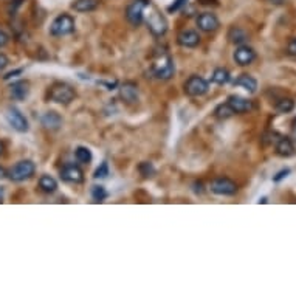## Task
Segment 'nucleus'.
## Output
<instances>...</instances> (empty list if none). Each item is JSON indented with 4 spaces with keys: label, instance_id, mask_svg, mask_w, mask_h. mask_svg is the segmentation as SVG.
<instances>
[{
    "label": "nucleus",
    "instance_id": "nucleus-4",
    "mask_svg": "<svg viewBox=\"0 0 296 296\" xmlns=\"http://www.w3.org/2000/svg\"><path fill=\"white\" fill-rule=\"evenodd\" d=\"M75 31V19L70 14H59L50 25L51 36H67Z\"/></svg>",
    "mask_w": 296,
    "mask_h": 296
},
{
    "label": "nucleus",
    "instance_id": "nucleus-25",
    "mask_svg": "<svg viewBox=\"0 0 296 296\" xmlns=\"http://www.w3.org/2000/svg\"><path fill=\"white\" fill-rule=\"evenodd\" d=\"M214 115L219 118V120H228V118H231L233 115H236V112L233 110V107L225 103V104H219L214 110Z\"/></svg>",
    "mask_w": 296,
    "mask_h": 296
},
{
    "label": "nucleus",
    "instance_id": "nucleus-28",
    "mask_svg": "<svg viewBox=\"0 0 296 296\" xmlns=\"http://www.w3.org/2000/svg\"><path fill=\"white\" fill-rule=\"evenodd\" d=\"M138 171H140V174L144 177V179H149V177H152V175L155 174V168H154L152 163H149V161H143V163H140Z\"/></svg>",
    "mask_w": 296,
    "mask_h": 296
},
{
    "label": "nucleus",
    "instance_id": "nucleus-33",
    "mask_svg": "<svg viewBox=\"0 0 296 296\" xmlns=\"http://www.w3.org/2000/svg\"><path fill=\"white\" fill-rule=\"evenodd\" d=\"M8 41H10L8 35L4 31V29H0V48H2V47H5V45L8 44Z\"/></svg>",
    "mask_w": 296,
    "mask_h": 296
},
{
    "label": "nucleus",
    "instance_id": "nucleus-9",
    "mask_svg": "<svg viewBox=\"0 0 296 296\" xmlns=\"http://www.w3.org/2000/svg\"><path fill=\"white\" fill-rule=\"evenodd\" d=\"M210 189H211V192H214L217 195H234L239 188H238V185H236V182H233L231 179L220 177V179H216L210 183Z\"/></svg>",
    "mask_w": 296,
    "mask_h": 296
},
{
    "label": "nucleus",
    "instance_id": "nucleus-10",
    "mask_svg": "<svg viewBox=\"0 0 296 296\" xmlns=\"http://www.w3.org/2000/svg\"><path fill=\"white\" fill-rule=\"evenodd\" d=\"M256 59V51L248 47V45H239L234 51V61L236 64H239L241 67H247L250 65Z\"/></svg>",
    "mask_w": 296,
    "mask_h": 296
},
{
    "label": "nucleus",
    "instance_id": "nucleus-7",
    "mask_svg": "<svg viewBox=\"0 0 296 296\" xmlns=\"http://www.w3.org/2000/svg\"><path fill=\"white\" fill-rule=\"evenodd\" d=\"M7 121H8V124L16 130V132H19V134H25V132H28V129H29V126H28V120L23 116V113L19 110V109H16V107H10L8 110H7Z\"/></svg>",
    "mask_w": 296,
    "mask_h": 296
},
{
    "label": "nucleus",
    "instance_id": "nucleus-31",
    "mask_svg": "<svg viewBox=\"0 0 296 296\" xmlns=\"http://www.w3.org/2000/svg\"><path fill=\"white\" fill-rule=\"evenodd\" d=\"M290 175V169L287 168V169H282V171H279L275 177H273V182L275 183H279L281 180H284L285 179V177H288Z\"/></svg>",
    "mask_w": 296,
    "mask_h": 296
},
{
    "label": "nucleus",
    "instance_id": "nucleus-17",
    "mask_svg": "<svg viewBox=\"0 0 296 296\" xmlns=\"http://www.w3.org/2000/svg\"><path fill=\"white\" fill-rule=\"evenodd\" d=\"M10 95L16 101H22L29 95V84L28 81H16L10 85Z\"/></svg>",
    "mask_w": 296,
    "mask_h": 296
},
{
    "label": "nucleus",
    "instance_id": "nucleus-37",
    "mask_svg": "<svg viewBox=\"0 0 296 296\" xmlns=\"http://www.w3.org/2000/svg\"><path fill=\"white\" fill-rule=\"evenodd\" d=\"M22 73V70H16V72H11V73H8L7 76H5V79H10V78H13V76H16V75H20Z\"/></svg>",
    "mask_w": 296,
    "mask_h": 296
},
{
    "label": "nucleus",
    "instance_id": "nucleus-22",
    "mask_svg": "<svg viewBox=\"0 0 296 296\" xmlns=\"http://www.w3.org/2000/svg\"><path fill=\"white\" fill-rule=\"evenodd\" d=\"M75 158L78 163H82V165H88L92 161L93 155H92V151L88 149L85 146H78L76 151H75Z\"/></svg>",
    "mask_w": 296,
    "mask_h": 296
},
{
    "label": "nucleus",
    "instance_id": "nucleus-2",
    "mask_svg": "<svg viewBox=\"0 0 296 296\" xmlns=\"http://www.w3.org/2000/svg\"><path fill=\"white\" fill-rule=\"evenodd\" d=\"M35 172H36V166L31 160H20L7 171V177L11 182L20 183V182L31 179Z\"/></svg>",
    "mask_w": 296,
    "mask_h": 296
},
{
    "label": "nucleus",
    "instance_id": "nucleus-24",
    "mask_svg": "<svg viewBox=\"0 0 296 296\" xmlns=\"http://www.w3.org/2000/svg\"><path fill=\"white\" fill-rule=\"evenodd\" d=\"M294 101L291 98H281L279 101H276L275 109L278 113H290L291 110H294Z\"/></svg>",
    "mask_w": 296,
    "mask_h": 296
},
{
    "label": "nucleus",
    "instance_id": "nucleus-18",
    "mask_svg": "<svg viewBox=\"0 0 296 296\" xmlns=\"http://www.w3.org/2000/svg\"><path fill=\"white\" fill-rule=\"evenodd\" d=\"M120 96L123 98V101H126L127 104H134L138 101V87L134 82H126L124 85H121L120 88Z\"/></svg>",
    "mask_w": 296,
    "mask_h": 296
},
{
    "label": "nucleus",
    "instance_id": "nucleus-36",
    "mask_svg": "<svg viewBox=\"0 0 296 296\" xmlns=\"http://www.w3.org/2000/svg\"><path fill=\"white\" fill-rule=\"evenodd\" d=\"M199 4H202V5H214V7H219V2H217V0H199Z\"/></svg>",
    "mask_w": 296,
    "mask_h": 296
},
{
    "label": "nucleus",
    "instance_id": "nucleus-19",
    "mask_svg": "<svg viewBox=\"0 0 296 296\" xmlns=\"http://www.w3.org/2000/svg\"><path fill=\"white\" fill-rule=\"evenodd\" d=\"M100 0H75L72 4V8L76 13H92L100 7Z\"/></svg>",
    "mask_w": 296,
    "mask_h": 296
},
{
    "label": "nucleus",
    "instance_id": "nucleus-32",
    "mask_svg": "<svg viewBox=\"0 0 296 296\" xmlns=\"http://www.w3.org/2000/svg\"><path fill=\"white\" fill-rule=\"evenodd\" d=\"M287 50H288V53L296 59V38H293L290 42H288V47H287Z\"/></svg>",
    "mask_w": 296,
    "mask_h": 296
},
{
    "label": "nucleus",
    "instance_id": "nucleus-23",
    "mask_svg": "<svg viewBox=\"0 0 296 296\" xmlns=\"http://www.w3.org/2000/svg\"><path fill=\"white\" fill-rule=\"evenodd\" d=\"M39 188L47 194H53L57 189V182L51 175H42L39 179Z\"/></svg>",
    "mask_w": 296,
    "mask_h": 296
},
{
    "label": "nucleus",
    "instance_id": "nucleus-3",
    "mask_svg": "<svg viewBox=\"0 0 296 296\" xmlns=\"http://www.w3.org/2000/svg\"><path fill=\"white\" fill-rule=\"evenodd\" d=\"M175 73V65H174V61L171 59V56L168 54H161L160 59L154 62L152 65V75L154 78L160 79V81H168L174 76Z\"/></svg>",
    "mask_w": 296,
    "mask_h": 296
},
{
    "label": "nucleus",
    "instance_id": "nucleus-8",
    "mask_svg": "<svg viewBox=\"0 0 296 296\" xmlns=\"http://www.w3.org/2000/svg\"><path fill=\"white\" fill-rule=\"evenodd\" d=\"M208 88H210L208 82H206L203 78L197 76V75L191 76V78L185 82V93H186L188 96H192V98H197V96L205 95L206 92H208Z\"/></svg>",
    "mask_w": 296,
    "mask_h": 296
},
{
    "label": "nucleus",
    "instance_id": "nucleus-21",
    "mask_svg": "<svg viewBox=\"0 0 296 296\" xmlns=\"http://www.w3.org/2000/svg\"><path fill=\"white\" fill-rule=\"evenodd\" d=\"M228 39L234 45H244L248 41V35L245 33V29L239 26H231L228 31Z\"/></svg>",
    "mask_w": 296,
    "mask_h": 296
},
{
    "label": "nucleus",
    "instance_id": "nucleus-11",
    "mask_svg": "<svg viewBox=\"0 0 296 296\" xmlns=\"http://www.w3.org/2000/svg\"><path fill=\"white\" fill-rule=\"evenodd\" d=\"M197 26L205 33H211V31H216V29L220 26V22H219L217 16L213 13H202L197 17Z\"/></svg>",
    "mask_w": 296,
    "mask_h": 296
},
{
    "label": "nucleus",
    "instance_id": "nucleus-5",
    "mask_svg": "<svg viewBox=\"0 0 296 296\" xmlns=\"http://www.w3.org/2000/svg\"><path fill=\"white\" fill-rule=\"evenodd\" d=\"M151 0H134L126 8V19L134 26H138L144 20V11L149 8Z\"/></svg>",
    "mask_w": 296,
    "mask_h": 296
},
{
    "label": "nucleus",
    "instance_id": "nucleus-13",
    "mask_svg": "<svg viewBox=\"0 0 296 296\" xmlns=\"http://www.w3.org/2000/svg\"><path fill=\"white\" fill-rule=\"evenodd\" d=\"M61 180L65 183H81L84 180V172L75 165H67L61 171Z\"/></svg>",
    "mask_w": 296,
    "mask_h": 296
},
{
    "label": "nucleus",
    "instance_id": "nucleus-29",
    "mask_svg": "<svg viewBox=\"0 0 296 296\" xmlns=\"http://www.w3.org/2000/svg\"><path fill=\"white\" fill-rule=\"evenodd\" d=\"M109 175V165H107V161H103L101 163V166L95 171V179H106V177Z\"/></svg>",
    "mask_w": 296,
    "mask_h": 296
},
{
    "label": "nucleus",
    "instance_id": "nucleus-27",
    "mask_svg": "<svg viewBox=\"0 0 296 296\" xmlns=\"http://www.w3.org/2000/svg\"><path fill=\"white\" fill-rule=\"evenodd\" d=\"M92 199H93V202H96V203L104 202V200L107 199V191L104 189V186H98V185L92 186Z\"/></svg>",
    "mask_w": 296,
    "mask_h": 296
},
{
    "label": "nucleus",
    "instance_id": "nucleus-6",
    "mask_svg": "<svg viewBox=\"0 0 296 296\" xmlns=\"http://www.w3.org/2000/svg\"><path fill=\"white\" fill-rule=\"evenodd\" d=\"M146 23H147V26H149L151 33L157 38L163 36L168 31V22H166L165 16H161V13L155 8H152V11L149 13V16H147Z\"/></svg>",
    "mask_w": 296,
    "mask_h": 296
},
{
    "label": "nucleus",
    "instance_id": "nucleus-39",
    "mask_svg": "<svg viewBox=\"0 0 296 296\" xmlns=\"http://www.w3.org/2000/svg\"><path fill=\"white\" fill-rule=\"evenodd\" d=\"M2 199H4V191H2V189H0V203H2V202H4Z\"/></svg>",
    "mask_w": 296,
    "mask_h": 296
},
{
    "label": "nucleus",
    "instance_id": "nucleus-16",
    "mask_svg": "<svg viewBox=\"0 0 296 296\" xmlns=\"http://www.w3.org/2000/svg\"><path fill=\"white\" fill-rule=\"evenodd\" d=\"M41 123L45 129H50V130H57L59 127L62 126V118L57 112H45L42 116H41Z\"/></svg>",
    "mask_w": 296,
    "mask_h": 296
},
{
    "label": "nucleus",
    "instance_id": "nucleus-1",
    "mask_svg": "<svg viewBox=\"0 0 296 296\" xmlns=\"http://www.w3.org/2000/svg\"><path fill=\"white\" fill-rule=\"evenodd\" d=\"M48 98H50V101H53L56 104L69 106L76 98V92L72 85H69L65 82H56L50 87Z\"/></svg>",
    "mask_w": 296,
    "mask_h": 296
},
{
    "label": "nucleus",
    "instance_id": "nucleus-12",
    "mask_svg": "<svg viewBox=\"0 0 296 296\" xmlns=\"http://www.w3.org/2000/svg\"><path fill=\"white\" fill-rule=\"evenodd\" d=\"M275 149H276V154L282 158H290L296 154V147H294L291 138H288V137H279L276 140Z\"/></svg>",
    "mask_w": 296,
    "mask_h": 296
},
{
    "label": "nucleus",
    "instance_id": "nucleus-26",
    "mask_svg": "<svg viewBox=\"0 0 296 296\" xmlns=\"http://www.w3.org/2000/svg\"><path fill=\"white\" fill-rule=\"evenodd\" d=\"M211 79H213V82H216L219 85H223V84L229 82L231 76H229V72L226 69H216Z\"/></svg>",
    "mask_w": 296,
    "mask_h": 296
},
{
    "label": "nucleus",
    "instance_id": "nucleus-35",
    "mask_svg": "<svg viewBox=\"0 0 296 296\" xmlns=\"http://www.w3.org/2000/svg\"><path fill=\"white\" fill-rule=\"evenodd\" d=\"M265 2L270 4V5H275V7H281V5L287 4V0H265Z\"/></svg>",
    "mask_w": 296,
    "mask_h": 296
},
{
    "label": "nucleus",
    "instance_id": "nucleus-30",
    "mask_svg": "<svg viewBox=\"0 0 296 296\" xmlns=\"http://www.w3.org/2000/svg\"><path fill=\"white\" fill-rule=\"evenodd\" d=\"M186 2H188V0H174V4L168 7V11H169V13L179 11V10H182V8L186 5Z\"/></svg>",
    "mask_w": 296,
    "mask_h": 296
},
{
    "label": "nucleus",
    "instance_id": "nucleus-14",
    "mask_svg": "<svg viewBox=\"0 0 296 296\" xmlns=\"http://www.w3.org/2000/svg\"><path fill=\"white\" fill-rule=\"evenodd\" d=\"M177 42L185 48H195L200 44V36L194 29H183L177 36Z\"/></svg>",
    "mask_w": 296,
    "mask_h": 296
},
{
    "label": "nucleus",
    "instance_id": "nucleus-40",
    "mask_svg": "<svg viewBox=\"0 0 296 296\" xmlns=\"http://www.w3.org/2000/svg\"><path fill=\"white\" fill-rule=\"evenodd\" d=\"M259 203H267V199H265V197H262V199L259 200Z\"/></svg>",
    "mask_w": 296,
    "mask_h": 296
},
{
    "label": "nucleus",
    "instance_id": "nucleus-38",
    "mask_svg": "<svg viewBox=\"0 0 296 296\" xmlns=\"http://www.w3.org/2000/svg\"><path fill=\"white\" fill-rule=\"evenodd\" d=\"M5 177H7V171H5L2 166H0V180H2V179H5Z\"/></svg>",
    "mask_w": 296,
    "mask_h": 296
},
{
    "label": "nucleus",
    "instance_id": "nucleus-20",
    "mask_svg": "<svg viewBox=\"0 0 296 296\" xmlns=\"http://www.w3.org/2000/svg\"><path fill=\"white\" fill-rule=\"evenodd\" d=\"M233 84L245 88L248 93H256V90H257V81L250 75H241L238 79L233 81Z\"/></svg>",
    "mask_w": 296,
    "mask_h": 296
},
{
    "label": "nucleus",
    "instance_id": "nucleus-34",
    "mask_svg": "<svg viewBox=\"0 0 296 296\" xmlns=\"http://www.w3.org/2000/svg\"><path fill=\"white\" fill-rule=\"evenodd\" d=\"M8 64H10L8 57H7L5 54H0V70H4Z\"/></svg>",
    "mask_w": 296,
    "mask_h": 296
},
{
    "label": "nucleus",
    "instance_id": "nucleus-15",
    "mask_svg": "<svg viewBox=\"0 0 296 296\" xmlns=\"http://www.w3.org/2000/svg\"><path fill=\"white\" fill-rule=\"evenodd\" d=\"M231 107H233V110L236 112V113H245V112H251L253 110V103L250 101V100H247V98H242V96H239V95H231V96H228V101H226Z\"/></svg>",
    "mask_w": 296,
    "mask_h": 296
},
{
    "label": "nucleus",
    "instance_id": "nucleus-41",
    "mask_svg": "<svg viewBox=\"0 0 296 296\" xmlns=\"http://www.w3.org/2000/svg\"><path fill=\"white\" fill-rule=\"evenodd\" d=\"M2 152H4V144L0 143V155H2Z\"/></svg>",
    "mask_w": 296,
    "mask_h": 296
}]
</instances>
